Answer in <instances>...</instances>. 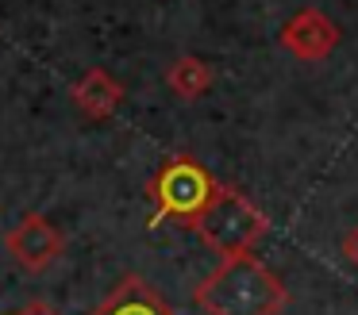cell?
Here are the masks:
<instances>
[{
    "mask_svg": "<svg viewBox=\"0 0 358 315\" xmlns=\"http://www.w3.org/2000/svg\"><path fill=\"white\" fill-rule=\"evenodd\" d=\"M193 230L201 235V242L208 250H216L220 258H231V254H250L270 230L266 212L247 200L239 189L231 184H220L216 200L204 207V215L193 223Z\"/></svg>",
    "mask_w": 358,
    "mask_h": 315,
    "instance_id": "3",
    "label": "cell"
},
{
    "mask_svg": "<svg viewBox=\"0 0 358 315\" xmlns=\"http://www.w3.org/2000/svg\"><path fill=\"white\" fill-rule=\"evenodd\" d=\"M193 300L204 315H278L289 304L281 277L250 254L220 258V265L193 288Z\"/></svg>",
    "mask_w": 358,
    "mask_h": 315,
    "instance_id": "1",
    "label": "cell"
},
{
    "mask_svg": "<svg viewBox=\"0 0 358 315\" xmlns=\"http://www.w3.org/2000/svg\"><path fill=\"white\" fill-rule=\"evenodd\" d=\"M212 81H216L212 66L204 58H196V54H181V58H173L166 66V85H170V92L178 100H201L212 89Z\"/></svg>",
    "mask_w": 358,
    "mask_h": 315,
    "instance_id": "8",
    "label": "cell"
},
{
    "mask_svg": "<svg viewBox=\"0 0 358 315\" xmlns=\"http://www.w3.org/2000/svg\"><path fill=\"white\" fill-rule=\"evenodd\" d=\"M70 100L85 119H112L124 104V85L108 73V69L93 66L70 85Z\"/></svg>",
    "mask_w": 358,
    "mask_h": 315,
    "instance_id": "6",
    "label": "cell"
},
{
    "mask_svg": "<svg viewBox=\"0 0 358 315\" xmlns=\"http://www.w3.org/2000/svg\"><path fill=\"white\" fill-rule=\"evenodd\" d=\"M339 38H343V31L335 27L331 15H324L320 8H301L293 20H285L278 43H281V50H289L296 61H324L335 54Z\"/></svg>",
    "mask_w": 358,
    "mask_h": 315,
    "instance_id": "5",
    "label": "cell"
},
{
    "mask_svg": "<svg viewBox=\"0 0 358 315\" xmlns=\"http://www.w3.org/2000/svg\"><path fill=\"white\" fill-rule=\"evenodd\" d=\"M4 246H8L12 261H16L24 273H47L66 250V235L39 212H27L16 227L4 235Z\"/></svg>",
    "mask_w": 358,
    "mask_h": 315,
    "instance_id": "4",
    "label": "cell"
},
{
    "mask_svg": "<svg viewBox=\"0 0 358 315\" xmlns=\"http://www.w3.org/2000/svg\"><path fill=\"white\" fill-rule=\"evenodd\" d=\"M93 315H178V312L166 304L162 292L150 281H143L139 273H124Z\"/></svg>",
    "mask_w": 358,
    "mask_h": 315,
    "instance_id": "7",
    "label": "cell"
},
{
    "mask_svg": "<svg viewBox=\"0 0 358 315\" xmlns=\"http://www.w3.org/2000/svg\"><path fill=\"white\" fill-rule=\"evenodd\" d=\"M343 258H347L350 265L358 269V227L347 230V238H343Z\"/></svg>",
    "mask_w": 358,
    "mask_h": 315,
    "instance_id": "9",
    "label": "cell"
},
{
    "mask_svg": "<svg viewBox=\"0 0 358 315\" xmlns=\"http://www.w3.org/2000/svg\"><path fill=\"white\" fill-rule=\"evenodd\" d=\"M16 315H58V312L47 304V300H31V304H27V307H20Z\"/></svg>",
    "mask_w": 358,
    "mask_h": 315,
    "instance_id": "10",
    "label": "cell"
},
{
    "mask_svg": "<svg viewBox=\"0 0 358 315\" xmlns=\"http://www.w3.org/2000/svg\"><path fill=\"white\" fill-rule=\"evenodd\" d=\"M216 192H220V181L201 166V161L189 158V154H173V158H166L147 181V200L155 204L150 223L178 219V223H185V227H193L204 215V207L216 200Z\"/></svg>",
    "mask_w": 358,
    "mask_h": 315,
    "instance_id": "2",
    "label": "cell"
}]
</instances>
